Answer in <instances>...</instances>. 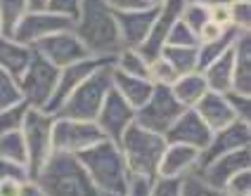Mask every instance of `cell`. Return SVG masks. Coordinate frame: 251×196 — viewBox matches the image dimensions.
Returning <instances> with one entry per match:
<instances>
[{"label": "cell", "mask_w": 251, "mask_h": 196, "mask_svg": "<svg viewBox=\"0 0 251 196\" xmlns=\"http://www.w3.org/2000/svg\"><path fill=\"white\" fill-rule=\"evenodd\" d=\"M116 14V26L121 33V43L124 47H140L156 17V7H138V10H126V12H114Z\"/></svg>", "instance_id": "cell-19"}, {"label": "cell", "mask_w": 251, "mask_h": 196, "mask_svg": "<svg viewBox=\"0 0 251 196\" xmlns=\"http://www.w3.org/2000/svg\"><path fill=\"white\" fill-rule=\"evenodd\" d=\"M57 76H59V69L55 64H50L45 57L33 52L31 59H28L26 69L17 76V85H19L22 99L33 109H45V104L50 102L52 92H55Z\"/></svg>", "instance_id": "cell-7"}, {"label": "cell", "mask_w": 251, "mask_h": 196, "mask_svg": "<svg viewBox=\"0 0 251 196\" xmlns=\"http://www.w3.org/2000/svg\"><path fill=\"white\" fill-rule=\"evenodd\" d=\"M81 5H83V0H48L45 10L52 14H59V17H67L71 22H76V17L81 14Z\"/></svg>", "instance_id": "cell-39"}, {"label": "cell", "mask_w": 251, "mask_h": 196, "mask_svg": "<svg viewBox=\"0 0 251 196\" xmlns=\"http://www.w3.org/2000/svg\"><path fill=\"white\" fill-rule=\"evenodd\" d=\"M230 26L237 31H251V0H232L230 2Z\"/></svg>", "instance_id": "cell-34"}, {"label": "cell", "mask_w": 251, "mask_h": 196, "mask_svg": "<svg viewBox=\"0 0 251 196\" xmlns=\"http://www.w3.org/2000/svg\"><path fill=\"white\" fill-rule=\"evenodd\" d=\"M104 140L95 121H81V118H67L55 116L52 123V149L59 154L78 156L81 152L90 149L93 144Z\"/></svg>", "instance_id": "cell-8"}, {"label": "cell", "mask_w": 251, "mask_h": 196, "mask_svg": "<svg viewBox=\"0 0 251 196\" xmlns=\"http://www.w3.org/2000/svg\"><path fill=\"white\" fill-rule=\"evenodd\" d=\"M52 123H55L52 113L28 107L24 126H22V135H24V144H26V168L31 177H36V173L55 152L52 149Z\"/></svg>", "instance_id": "cell-6"}, {"label": "cell", "mask_w": 251, "mask_h": 196, "mask_svg": "<svg viewBox=\"0 0 251 196\" xmlns=\"http://www.w3.org/2000/svg\"><path fill=\"white\" fill-rule=\"evenodd\" d=\"M145 2H147L150 7H159V5H164L166 0H145Z\"/></svg>", "instance_id": "cell-51"}, {"label": "cell", "mask_w": 251, "mask_h": 196, "mask_svg": "<svg viewBox=\"0 0 251 196\" xmlns=\"http://www.w3.org/2000/svg\"><path fill=\"white\" fill-rule=\"evenodd\" d=\"M114 69V66H112ZM112 87L121 95V97L133 107V109H140L147 97L152 95L154 83L150 78H138V76H124L119 71H112Z\"/></svg>", "instance_id": "cell-22"}, {"label": "cell", "mask_w": 251, "mask_h": 196, "mask_svg": "<svg viewBox=\"0 0 251 196\" xmlns=\"http://www.w3.org/2000/svg\"><path fill=\"white\" fill-rule=\"evenodd\" d=\"M180 19L192 28L195 33H199V28L209 22V10L201 7V5H195V2H185V7H182V12H180Z\"/></svg>", "instance_id": "cell-37"}, {"label": "cell", "mask_w": 251, "mask_h": 196, "mask_svg": "<svg viewBox=\"0 0 251 196\" xmlns=\"http://www.w3.org/2000/svg\"><path fill=\"white\" fill-rule=\"evenodd\" d=\"M45 196H100L78 156L52 152L33 177Z\"/></svg>", "instance_id": "cell-3"}, {"label": "cell", "mask_w": 251, "mask_h": 196, "mask_svg": "<svg viewBox=\"0 0 251 196\" xmlns=\"http://www.w3.org/2000/svg\"><path fill=\"white\" fill-rule=\"evenodd\" d=\"M244 147H251V123L249 121H232L230 126L211 132L209 144L199 154V166L216 156L230 154V152H237Z\"/></svg>", "instance_id": "cell-15"}, {"label": "cell", "mask_w": 251, "mask_h": 196, "mask_svg": "<svg viewBox=\"0 0 251 196\" xmlns=\"http://www.w3.org/2000/svg\"><path fill=\"white\" fill-rule=\"evenodd\" d=\"M28 10V0H0V33L12 36V31Z\"/></svg>", "instance_id": "cell-29"}, {"label": "cell", "mask_w": 251, "mask_h": 196, "mask_svg": "<svg viewBox=\"0 0 251 196\" xmlns=\"http://www.w3.org/2000/svg\"><path fill=\"white\" fill-rule=\"evenodd\" d=\"M67 28H74V22L67 19V17L52 14L48 10H28L22 17V22L17 24V28L12 31V38H17L28 47H33L38 41L52 36L57 31H67Z\"/></svg>", "instance_id": "cell-11"}, {"label": "cell", "mask_w": 251, "mask_h": 196, "mask_svg": "<svg viewBox=\"0 0 251 196\" xmlns=\"http://www.w3.org/2000/svg\"><path fill=\"white\" fill-rule=\"evenodd\" d=\"M227 196H251V168L239 170L223 187Z\"/></svg>", "instance_id": "cell-38"}, {"label": "cell", "mask_w": 251, "mask_h": 196, "mask_svg": "<svg viewBox=\"0 0 251 196\" xmlns=\"http://www.w3.org/2000/svg\"><path fill=\"white\" fill-rule=\"evenodd\" d=\"M171 92L176 95V99L185 109H192L197 102L209 92V85L204 81L201 71H190V73H182L176 78V83L171 85Z\"/></svg>", "instance_id": "cell-24"}, {"label": "cell", "mask_w": 251, "mask_h": 196, "mask_svg": "<svg viewBox=\"0 0 251 196\" xmlns=\"http://www.w3.org/2000/svg\"><path fill=\"white\" fill-rule=\"evenodd\" d=\"M116 144H119L126 166H128L133 177H142V180H154L156 177L159 161H161V154L166 149L164 135L133 123Z\"/></svg>", "instance_id": "cell-4"}, {"label": "cell", "mask_w": 251, "mask_h": 196, "mask_svg": "<svg viewBox=\"0 0 251 196\" xmlns=\"http://www.w3.org/2000/svg\"><path fill=\"white\" fill-rule=\"evenodd\" d=\"M201 73H204V81L209 85V90L221 92V95L230 92L232 90V73H235V55H232V50L221 55L218 59H213L206 69H201Z\"/></svg>", "instance_id": "cell-25"}, {"label": "cell", "mask_w": 251, "mask_h": 196, "mask_svg": "<svg viewBox=\"0 0 251 196\" xmlns=\"http://www.w3.org/2000/svg\"><path fill=\"white\" fill-rule=\"evenodd\" d=\"M182 7H185V0H166L164 5L156 7V17H154V22H152V28H150L145 43L138 47L147 59L161 55V50H164V45H166L168 31L180 19Z\"/></svg>", "instance_id": "cell-16"}, {"label": "cell", "mask_w": 251, "mask_h": 196, "mask_svg": "<svg viewBox=\"0 0 251 196\" xmlns=\"http://www.w3.org/2000/svg\"><path fill=\"white\" fill-rule=\"evenodd\" d=\"M114 12H126V10H138V7H147L145 0H104Z\"/></svg>", "instance_id": "cell-46"}, {"label": "cell", "mask_w": 251, "mask_h": 196, "mask_svg": "<svg viewBox=\"0 0 251 196\" xmlns=\"http://www.w3.org/2000/svg\"><path fill=\"white\" fill-rule=\"evenodd\" d=\"M28 168L24 163H14L7 158H0V180H17V182H24L28 180Z\"/></svg>", "instance_id": "cell-42"}, {"label": "cell", "mask_w": 251, "mask_h": 196, "mask_svg": "<svg viewBox=\"0 0 251 196\" xmlns=\"http://www.w3.org/2000/svg\"><path fill=\"white\" fill-rule=\"evenodd\" d=\"M239 33H242V31L227 26L218 38L206 41V43H199V45H197V71L206 69L213 59H218L221 55L230 52V50L235 47V41L239 38Z\"/></svg>", "instance_id": "cell-26"}, {"label": "cell", "mask_w": 251, "mask_h": 196, "mask_svg": "<svg viewBox=\"0 0 251 196\" xmlns=\"http://www.w3.org/2000/svg\"><path fill=\"white\" fill-rule=\"evenodd\" d=\"M100 196H107V194H100Z\"/></svg>", "instance_id": "cell-52"}, {"label": "cell", "mask_w": 251, "mask_h": 196, "mask_svg": "<svg viewBox=\"0 0 251 196\" xmlns=\"http://www.w3.org/2000/svg\"><path fill=\"white\" fill-rule=\"evenodd\" d=\"M211 130L195 109H185V111L173 121V126L164 132V140L171 144H185V147H195V149H204L211 140Z\"/></svg>", "instance_id": "cell-17"}, {"label": "cell", "mask_w": 251, "mask_h": 196, "mask_svg": "<svg viewBox=\"0 0 251 196\" xmlns=\"http://www.w3.org/2000/svg\"><path fill=\"white\" fill-rule=\"evenodd\" d=\"M150 184L152 180H142V177H133L128 184V192L124 196H150Z\"/></svg>", "instance_id": "cell-45"}, {"label": "cell", "mask_w": 251, "mask_h": 196, "mask_svg": "<svg viewBox=\"0 0 251 196\" xmlns=\"http://www.w3.org/2000/svg\"><path fill=\"white\" fill-rule=\"evenodd\" d=\"M31 55H33V50L28 45L19 43L12 36L0 33V66L7 71V73H12L14 78L26 69Z\"/></svg>", "instance_id": "cell-23"}, {"label": "cell", "mask_w": 251, "mask_h": 196, "mask_svg": "<svg viewBox=\"0 0 251 196\" xmlns=\"http://www.w3.org/2000/svg\"><path fill=\"white\" fill-rule=\"evenodd\" d=\"M199 149L195 147H185V144H171L166 142V149L159 161L156 177H168V180H182L187 175H192L199 168Z\"/></svg>", "instance_id": "cell-18"}, {"label": "cell", "mask_w": 251, "mask_h": 196, "mask_svg": "<svg viewBox=\"0 0 251 196\" xmlns=\"http://www.w3.org/2000/svg\"><path fill=\"white\" fill-rule=\"evenodd\" d=\"M150 196H182V184L180 180L154 177L150 184Z\"/></svg>", "instance_id": "cell-41"}, {"label": "cell", "mask_w": 251, "mask_h": 196, "mask_svg": "<svg viewBox=\"0 0 251 196\" xmlns=\"http://www.w3.org/2000/svg\"><path fill=\"white\" fill-rule=\"evenodd\" d=\"M19 184L22 182H17V180H0V196H17Z\"/></svg>", "instance_id": "cell-48"}, {"label": "cell", "mask_w": 251, "mask_h": 196, "mask_svg": "<svg viewBox=\"0 0 251 196\" xmlns=\"http://www.w3.org/2000/svg\"><path fill=\"white\" fill-rule=\"evenodd\" d=\"M209 19H211V22H216V24H221L223 28H227V26H230V2H223V5L211 7V10H209Z\"/></svg>", "instance_id": "cell-43"}, {"label": "cell", "mask_w": 251, "mask_h": 196, "mask_svg": "<svg viewBox=\"0 0 251 196\" xmlns=\"http://www.w3.org/2000/svg\"><path fill=\"white\" fill-rule=\"evenodd\" d=\"M45 5H48V0H28L31 10H45Z\"/></svg>", "instance_id": "cell-50"}, {"label": "cell", "mask_w": 251, "mask_h": 196, "mask_svg": "<svg viewBox=\"0 0 251 196\" xmlns=\"http://www.w3.org/2000/svg\"><path fill=\"white\" fill-rule=\"evenodd\" d=\"M225 97H227V104H230L232 113L239 121H249L251 123V95H239V92L230 90V92H225Z\"/></svg>", "instance_id": "cell-40"}, {"label": "cell", "mask_w": 251, "mask_h": 196, "mask_svg": "<svg viewBox=\"0 0 251 196\" xmlns=\"http://www.w3.org/2000/svg\"><path fill=\"white\" fill-rule=\"evenodd\" d=\"M112 59L100 64L83 83L74 90L62 109L55 116H67V118H81V121H95V116L100 113L104 99L112 90Z\"/></svg>", "instance_id": "cell-5"}, {"label": "cell", "mask_w": 251, "mask_h": 196, "mask_svg": "<svg viewBox=\"0 0 251 196\" xmlns=\"http://www.w3.org/2000/svg\"><path fill=\"white\" fill-rule=\"evenodd\" d=\"M26 111L28 104L24 99L14 102V104H7V107H0V135L2 132H12V130H22Z\"/></svg>", "instance_id": "cell-31"}, {"label": "cell", "mask_w": 251, "mask_h": 196, "mask_svg": "<svg viewBox=\"0 0 251 196\" xmlns=\"http://www.w3.org/2000/svg\"><path fill=\"white\" fill-rule=\"evenodd\" d=\"M244 168H251V147H244V149H237V152H230V154H223V156H216V158H211L206 163H201L195 173L206 184L216 187V189H223L227 184V180Z\"/></svg>", "instance_id": "cell-14"}, {"label": "cell", "mask_w": 251, "mask_h": 196, "mask_svg": "<svg viewBox=\"0 0 251 196\" xmlns=\"http://www.w3.org/2000/svg\"><path fill=\"white\" fill-rule=\"evenodd\" d=\"M78 161L83 163L90 182L95 184L100 194L107 196H124L128 184L133 180L130 170L126 166L124 154L119 144L112 140H102L78 154Z\"/></svg>", "instance_id": "cell-2"}, {"label": "cell", "mask_w": 251, "mask_h": 196, "mask_svg": "<svg viewBox=\"0 0 251 196\" xmlns=\"http://www.w3.org/2000/svg\"><path fill=\"white\" fill-rule=\"evenodd\" d=\"M74 33L95 59H114L124 50L116 14L104 0H83L81 14L74 22Z\"/></svg>", "instance_id": "cell-1"}, {"label": "cell", "mask_w": 251, "mask_h": 196, "mask_svg": "<svg viewBox=\"0 0 251 196\" xmlns=\"http://www.w3.org/2000/svg\"><path fill=\"white\" fill-rule=\"evenodd\" d=\"M14 102H22L17 78L0 66V107H7V104H14Z\"/></svg>", "instance_id": "cell-36"}, {"label": "cell", "mask_w": 251, "mask_h": 196, "mask_svg": "<svg viewBox=\"0 0 251 196\" xmlns=\"http://www.w3.org/2000/svg\"><path fill=\"white\" fill-rule=\"evenodd\" d=\"M225 28L221 26V24H216V22H206L204 26L199 28V33H197V38H199V43H206V41H213V38H218L221 33H223Z\"/></svg>", "instance_id": "cell-44"}, {"label": "cell", "mask_w": 251, "mask_h": 196, "mask_svg": "<svg viewBox=\"0 0 251 196\" xmlns=\"http://www.w3.org/2000/svg\"><path fill=\"white\" fill-rule=\"evenodd\" d=\"M176 78H178V71L173 69L161 55L150 59V81L154 85H168L171 87L176 83Z\"/></svg>", "instance_id": "cell-32"}, {"label": "cell", "mask_w": 251, "mask_h": 196, "mask_svg": "<svg viewBox=\"0 0 251 196\" xmlns=\"http://www.w3.org/2000/svg\"><path fill=\"white\" fill-rule=\"evenodd\" d=\"M166 45H180V47H197L199 45V38L192 28L187 26L182 19H178L171 31H168V38H166Z\"/></svg>", "instance_id": "cell-35"}, {"label": "cell", "mask_w": 251, "mask_h": 196, "mask_svg": "<svg viewBox=\"0 0 251 196\" xmlns=\"http://www.w3.org/2000/svg\"><path fill=\"white\" fill-rule=\"evenodd\" d=\"M227 2H232V0H227Z\"/></svg>", "instance_id": "cell-53"}, {"label": "cell", "mask_w": 251, "mask_h": 196, "mask_svg": "<svg viewBox=\"0 0 251 196\" xmlns=\"http://www.w3.org/2000/svg\"><path fill=\"white\" fill-rule=\"evenodd\" d=\"M185 2H195V5H201V7L211 10V7H216V5H223V2H227V0H185Z\"/></svg>", "instance_id": "cell-49"}, {"label": "cell", "mask_w": 251, "mask_h": 196, "mask_svg": "<svg viewBox=\"0 0 251 196\" xmlns=\"http://www.w3.org/2000/svg\"><path fill=\"white\" fill-rule=\"evenodd\" d=\"M182 111H185V107L176 99L168 85H154L147 102L140 109H135V123L152 132L164 135Z\"/></svg>", "instance_id": "cell-9"}, {"label": "cell", "mask_w": 251, "mask_h": 196, "mask_svg": "<svg viewBox=\"0 0 251 196\" xmlns=\"http://www.w3.org/2000/svg\"><path fill=\"white\" fill-rule=\"evenodd\" d=\"M95 123H98L100 132L104 135V140L119 142L121 135L135 123V109L112 87L100 113L95 116Z\"/></svg>", "instance_id": "cell-12"}, {"label": "cell", "mask_w": 251, "mask_h": 196, "mask_svg": "<svg viewBox=\"0 0 251 196\" xmlns=\"http://www.w3.org/2000/svg\"><path fill=\"white\" fill-rule=\"evenodd\" d=\"M0 158H7V161L26 166V144H24L22 130H12V132L0 135Z\"/></svg>", "instance_id": "cell-30"}, {"label": "cell", "mask_w": 251, "mask_h": 196, "mask_svg": "<svg viewBox=\"0 0 251 196\" xmlns=\"http://www.w3.org/2000/svg\"><path fill=\"white\" fill-rule=\"evenodd\" d=\"M17 196H45V192H43V187L33 177H28V180H24L19 184V194Z\"/></svg>", "instance_id": "cell-47"}, {"label": "cell", "mask_w": 251, "mask_h": 196, "mask_svg": "<svg viewBox=\"0 0 251 196\" xmlns=\"http://www.w3.org/2000/svg\"><path fill=\"white\" fill-rule=\"evenodd\" d=\"M104 62H109V59L85 57V59H81V62H74V64H69V66H62V69H59V76H57L55 92H52V97H50V102L45 104L43 111H48V113L55 116V113L62 109V104L74 95V90L83 83L85 78L98 69L100 64H104Z\"/></svg>", "instance_id": "cell-13"}, {"label": "cell", "mask_w": 251, "mask_h": 196, "mask_svg": "<svg viewBox=\"0 0 251 196\" xmlns=\"http://www.w3.org/2000/svg\"><path fill=\"white\" fill-rule=\"evenodd\" d=\"M31 50L38 52L41 57H45L50 64H55L57 69L69 66V64H74V62H81V59H85V57H90L88 55V50L83 47L81 38L74 33V28L57 31V33H52V36H48V38L38 41Z\"/></svg>", "instance_id": "cell-10"}, {"label": "cell", "mask_w": 251, "mask_h": 196, "mask_svg": "<svg viewBox=\"0 0 251 196\" xmlns=\"http://www.w3.org/2000/svg\"><path fill=\"white\" fill-rule=\"evenodd\" d=\"M114 71L124 76H138V78H150V59L140 52L138 47H124L119 55L112 59Z\"/></svg>", "instance_id": "cell-27"}, {"label": "cell", "mask_w": 251, "mask_h": 196, "mask_svg": "<svg viewBox=\"0 0 251 196\" xmlns=\"http://www.w3.org/2000/svg\"><path fill=\"white\" fill-rule=\"evenodd\" d=\"M235 55V73H232V92L251 95V31L239 33L232 47Z\"/></svg>", "instance_id": "cell-21"}, {"label": "cell", "mask_w": 251, "mask_h": 196, "mask_svg": "<svg viewBox=\"0 0 251 196\" xmlns=\"http://www.w3.org/2000/svg\"><path fill=\"white\" fill-rule=\"evenodd\" d=\"M180 184H182V196H227L225 189H216V187L206 184L197 173L182 177Z\"/></svg>", "instance_id": "cell-33"}, {"label": "cell", "mask_w": 251, "mask_h": 196, "mask_svg": "<svg viewBox=\"0 0 251 196\" xmlns=\"http://www.w3.org/2000/svg\"><path fill=\"white\" fill-rule=\"evenodd\" d=\"M161 57L166 59L173 69L178 71V76L197 71V47H180V45H164Z\"/></svg>", "instance_id": "cell-28"}, {"label": "cell", "mask_w": 251, "mask_h": 196, "mask_svg": "<svg viewBox=\"0 0 251 196\" xmlns=\"http://www.w3.org/2000/svg\"><path fill=\"white\" fill-rule=\"evenodd\" d=\"M192 109L199 113V118H201L211 130H221V128L230 126L232 121H239L237 116L232 113V109H230L227 97L221 95V92H213V90H209Z\"/></svg>", "instance_id": "cell-20"}]
</instances>
